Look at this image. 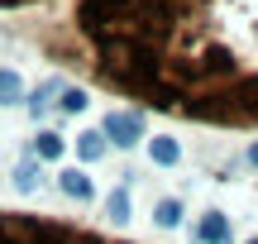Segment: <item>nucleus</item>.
Here are the masks:
<instances>
[{"instance_id": "20e7f679", "label": "nucleus", "mask_w": 258, "mask_h": 244, "mask_svg": "<svg viewBox=\"0 0 258 244\" xmlns=\"http://www.w3.org/2000/svg\"><path fill=\"white\" fill-rule=\"evenodd\" d=\"M191 239H196V244H234V235H230V216H225V211H206Z\"/></svg>"}, {"instance_id": "dca6fc26", "label": "nucleus", "mask_w": 258, "mask_h": 244, "mask_svg": "<svg viewBox=\"0 0 258 244\" xmlns=\"http://www.w3.org/2000/svg\"><path fill=\"white\" fill-rule=\"evenodd\" d=\"M249 163H253V168H258V144H253V149H249Z\"/></svg>"}, {"instance_id": "ddd939ff", "label": "nucleus", "mask_w": 258, "mask_h": 244, "mask_svg": "<svg viewBox=\"0 0 258 244\" xmlns=\"http://www.w3.org/2000/svg\"><path fill=\"white\" fill-rule=\"evenodd\" d=\"M57 91H62V82H43L34 96H29V110H34V115H43V110H48V96H57Z\"/></svg>"}, {"instance_id": "9d476101", "label": "nucleus", "mask_w": 258, "mask_h": 244, "mask_svg": "<svg viewBox=\"0 0 258 244\" xmlns=\"http://www.w3.org/2000/svg\"><path fill=\"white\" fill-rule=\"evenodd\" d=\"M105 216H110L115 225H124V220H129V187H115L110 197H105Z\"/></svg>"}, {"instance_id": "4468645a", "label": "nucleus", "mask_w": 258, "mask_h": 244, "mask_svg": "<svg viewBox=\"0 0 258 244\" xmlns=\"http://www.w3.org/2000/svg\"><path fill=\"white\" fill-rule=\"evenodd\" d=\"M62 110H67V115L86 110V91H77V86H67V91H62Z\"/></svg>"}, {"instance_id": "9b49d317", "label": "nucleus", "mask_w": 258, "mask_h": 244, "mask_svg": "<svg viewBox=\"0 0 258 244\" xmlns=\"http://www.w3.org/2000/svg\"><path fill=\"white\" fill-rule=\"evenodd\" d=\"M19 96H24V82H19V72H0V105H15Z\"/></svg>"}, {"instance_id": "423d86ee", "label": "nucleus", "mask_w": 258, "mask_h": 244, "mask_svg": "<svg viewBox=\"0 0 258 244\" xmlns=\"http://www.w3.org/2000/svg\"><path fill=\"white\" fill-rule=\"evenodd\" d=\"M148 158H153L158 168H177V163H182V144L177 139H148Z\"/></svg>"}, {"instance_id": "f3484780", "label": "nucleus", "mask_w": 258, "mask_h": 244, "mask_svg": "<svg viewBox=\"0 0 258 244\" xmlns=\"http://www.w3.org/2000/svg\"><path fill=\"white\" fill-rule=\"evenodd\" d=\"M249 244H258V239H249Z\"/></svg>"}, {"instance_id": "39448f33", "label": "nucleus", "mask_w": 258, "mask_h": 244, "mask_svg": "<svg viewBox=\"0 0 258 244\" xmlns=\"http://www.w3.org/2000/svg\"><path fill=\"white\" fill-rule=\"evenodd\" d=\"M57 187H62V197H72V201H96V187H91V177H86L82 168H67L62 177H57Z\"/></svg>"}, {"instance_id": "6e6552de", "label": "nucleus", "mask_w": 258, "mask_h": 244, "mask_svg": "<svg viewBox=\"0 0 258 244\" xmlns=\"http://www.w3.org/2000/svg\"><path fill=\"white\" fill-rule=\"evenodd\" d=\"M77 158H82V163H96V158H105V139H101V130H86V134H77Z\"/></svg>"}, {"instance_id": "f8f14e48", "label": "nucleus", "mask_w": 258, "mask_h": 244, "mask_svg": "<svg viewBox=\"0 0 258 244\" xmlns=\"http://www.w3.org/2000/svg\"><path fill=\"white\" fill-rule=\"evenodd\" d=\"M38 177H43V172H38V163H34V158L15 168V187H19V192H34V187H38Z\"/></svg>"}, {"instance_id": "0eeeda50", "label": "nucleus", "mask_w": 258, "mask_h": 244, "mask_svg": "<svg viewBox=\"0 0 258 244\" xmlns=\"http://www.w3.org/2000/svg\"><path fill=\"white\" fill-rule=\"evenodd\" d=\"M62 149H67V144H62V134H53V130H43V134L34 139V158H38V163L62 158Z\"/></svg>"}, {"instance_id": "7ed1b4c3", "label": "nucleus", "mask_w": 258, "mask_h": 244, "mask_svg": "<svg viewBox=\"0 0 258 244\" xmlns=\"http://www.w3.org/2000/svg\"><path fill=\"white\" fill-rule=\"evenodd\" d=\"M101 139L115 144V149H134V144L144 139V115H139V110H110V115H105Z\"/></svg>"}, {"instance_id": "f03ea898", "label": "nucleus", "mask_w": 258, "mask_h": 244, "mask_svg": "<svg viewBox=\"0 0 258 244\" xmlns=\"http://www.w3.org/2000/svg\"><path fill=\"white\" fill-rule=\"evenodd\" d=\"M0 244H120L96 230L67 225L53 216H29V211H0Z\"/></svg>"}, {"instance_id": "f257e3e1", "label": "nucleus", "mask_w": 258, "mask_h": 244, "mask_svg": "<svg viewBox=\"0 0 258 244\" xmlns=\"http://www.w3.org/2000/svg\"><path fill=\"white\" fill-rule=\"evenodd\" d=\"M96 82L211 125H258V0H77Z\"/></svg>"}, {"instance_id": "2eb2a0df", "label": "nucleus", "mask_w": 258, "mask_h": 244, "mask_svg": "<svg viewBox=\"0 0 258 244\" xmlns=\"http://www.w3.org/2000/svg\"><path fill=\"white\" fill-rule=\"evenodd\" d=\"M29 5H43V0H0V10H29Z\"/></svg>"}, {"instance_id": "1a4fd4ad", "label": "nucleus", "mask_w": 258, "mask_h": 244, "mask_svg": "<svg viewBox=\"0 0 258 244\" xmlns=\"http://www.w3.org/2000/svg\"><path fill=\"white\" fill-rule=\"evenodd\" d=\"M153 220H158V230H177V225H182V201L163 197V201L153 206Z\"/></svg>"}]
</instances>
